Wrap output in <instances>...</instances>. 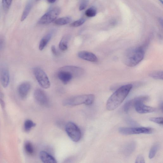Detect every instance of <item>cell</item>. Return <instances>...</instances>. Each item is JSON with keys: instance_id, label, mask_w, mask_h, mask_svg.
Returning <instances> with one entry per match:
<instances>
[{"instance_id": "cell-23", "label": "cell", "mask_w": 163, "mask_h": 163, "mask_svg": "<svg viewBox=\"0 0 163 163\" xmlns=\"http://www.w3.org/2000/svg\"><path fill=\"white\" fill-rule=\"evenodd\" d=\"M149 76L155 79L163 80V71L161 70L153 71L149 74Z\"/></svg>"}, {"instance_id": "cell-5", "label": "cell", "mask_w": 163, "mask_h": 163, "mask_svg": "<svg viewBox=\"0 0 163 163\" xmlns=\"http://www.w3.org/2000/svg\"><path fill=\"white\" fill-rule=\"evenodd\" d=\"M119 131L120 133L124 135L150 134L153 132L152 128L148 127H120L119 128Z\"/></svg>"}, {"instance_id": "cell-29", "label": "cell", "mask_w": 163, "mask_h": 163, "mask_svg": "<svg viewBox=\"0 0 163 163\" xmlns=\"http://www.w3.org/2000/svg\"><path fill=\"white\" fill-rule=\"evenodd\" d=\"M130 100H129L125 103L124 106V110L126 113H127L131 107H132Z\"/></svg>"}, {"instance_id": "cell-35", "label": "cell", "mask_w": 163, "mask_h": 163, "mask_svg": "<svg viewBox=\"0 0 163 163\" xmlns=\"http://www.w3.org/2000/svg\"><path fill=\"white\" fill-rule=\"evenodd\" d=\"M0 104L3 109H4L5 107V104L4 101L1 98H0Z\"/></svg>"}, {"instance_id": "cell-4", "label": "cell", "mask_w": 163, "mask_h": 163, "mask_svg": "<svg viewBox=\"0 0 163 163\" xmlns=\"http://www.w3.org/2000/svg\"><path fill=\"white\" fill-rule=\"evenodd\" d=\"M149 99L148 96H144L138 97L130 100L132 106L135 107L137 113L140 114H145L153 113L157 110L156 108L146 106L144 104V103Z\"/></svg>"}, {"instance_id": "cell-8", "label": "cell", "mask_w": 163, "mask_h": 163, "mask_svg": "<svg viewBox=\"0 0 163 163\" xmlns=\"http://www.w3.org/2000/svg\"><path fill=\"white\" fill-rule=\"evenodd\" d=\"M60 12L61 9L59 7H55L50 10L40 19L38 23L43 25L52 23L56 19Z\"/></svg>"}, {"instance_id": "cell-20", "label": "cell", "mask_w": 163, "mask_h": 163, "mask_svg": "<svg viewBox=\"0 0 163 163\" xmlns=\"http://www.w3.org/2000/svg\"><path fill=\"white\" fill-rule=\"evenodd\" d=\"M72 20V18L69 17H64L56 19L54 23L57 25L63 26L69 23Z\"/></svg>"}, {"instance_id": "cell-12", "label": "cell", "mask_w": 163, "mask_h": 163, "mask_svg": "<svg viewBox=\"0 0 163 163\" xmlns=\"http://www.w3.org/2000/svg\"><path fill=\"white\" fill-rule=\"evenodd\" d=\"M60 70H64L69 71L73 77H78L82 76L84 73V70L80 67L73 66H67L61 68Z\"/></svg>"}, {"instance_id": "cell-33", "label": "cell", "mask_w": 163, "mask_h": 163, "mask_svg": "<svg viewBox=\"0 0 163 163\" xmlns=\"http://www.w3.org/2000/svg\"><path fill=\"white\" fill-rule=\"evenodd\" d=\"M5 46V41L3 38L0 37V50L3 49Z\"/></svg>"}, {"instance_id": "cell-32", "label": "cell", "mask_w": 163, "mask_h": 163, "mask_svg": "<svg viewBox=\"0 0 163 163\" xmlns=\"http://www.w3.org/2000/svg\"><path fill=\"white\" fill-rule=\"evenodd\" d=\"M127 123L130 125L133 126H138V123L134 120L130 119L128 118L126 119Z\"/></svg>"}, {"instance_id": "cell-17", "label": "cell", "mask_w": 163, "mask_h": 163, "mask_svg": "<svg viewBox=\"0 0 163 163\" xmlns=\"http://www.w3.org/2000/svg\"><path fill=\"white\" fill-rule=\"evenodd\" d=\"M52 35L53 33L50 32L44 36L40 40L39 47L40 50L42 51L45 48L52 38Z\"/></svg>"}, {"instance_id": "cell-3", "label": "cell", "mask_w": 163, "mask_h": 163, "mask_svg": "<svg viewBox=\"0 0 163 163\" xmlns=\"http://www.w3.org/2000/svg\"><path fill=\"white\" fill-rule=\"evenodd\" d=\"M95 98L94 95L92 94L79 95L65 99L63 104L66 107H74L82 104L89 106L93 104Z\"/></svg>"}, {"instance_id": "cell-18", "label": "cell", "mask_w": 163, "mask_h": 163, "mask_svg": "<svg viewBox=\"0 0 163 163\" xmlns=\"http://www.w3.org/2000/svg\"><path fill=\"white\" fill-rule=\"evenodd\" d=\"M33 5L32 1H29L27 4L22 16L21 21L23 22L26 19L29 15Z\"/></svg>"}, {"instance_id": "cell-10", "label": "cell", "mask_w": 163, "mask_h": 163, "mask_svg": "<svg viewBox=\"0 0 163 163\" xmlns=\"http://www.w3.org/2000/svg\"><path fill=\"white\" fill-rule=\"evenodd\" d=\"M0 80L4 88L8 86L10 82V73L8 68L6 66L3 65L0 70Z\"/></svg>"}, {"instance_id": "cell-27", "label": "cell", "mask_w": 163, "mask_h": 163, "mask_svg": "<svg viewBox=\"0 0 163 163\" xmlns=\"http://www.w3.org/2000/svg\"><path fill=\"white\" fill-rule=\"evenodd\" d=\"M86 20L82 18L77 20L70 24V26L73 27H77L82 25L85 22Z\"/></svg>"}, {"instance_id": "cell-13", "label": "cell", "mask_w": 163, "mask_h": 163, "mask_svg": "<svg viewBox=\"0 0 163 163\" xmlns=\"http://www.w3.org/2000/svg\"><path fill=\"white\" fill-rule=\"evenodd\" d=\"M78 56L80 58L92 62H96L98 61L97 56L94 53L86 51L79 52Z\"/></svg>"}, {"instance_id": "cell-26", "label": "cell", "mask_w": 163, "mask_h": 163, "mask_svg": "<svg viewBox=\"0 0 163 163\" xmlns=\"http://www.w3.org/2000/svg\"><path fill=\"white\" fill-rule=\"evenodd\" d=\"M13 0H2V5L5 12H7L11 5Z\"/></svg>"}, {"instance_id": "cell-7", "label": "cell", "mask_w": 163, "mask_h": 163, "mask_svg": "<svg viewBox=\"0 0 163 163\" xmlns=\"http://www.w3.org/2000/svg\"><path fill=\"white\" fill-rule=\"evenodd\" d=\"M66 133L72 141L77 142L81 139V132L79 127L73 122H69L65 126Z\"/></svg>"}, {"instance_id": "cell-37", "label": "cell", "mask_w": 163, "mask_h": 163, "mask_svg": "<svg viewBox=\"0 0 163 163\" xmlns=\"http://www.w3.org/2000/svg\"><path fill=\"white\" fill-rule=\"evenodd\" d=\"M37 1H39V0H36Z\"/></svg>"}, {"instance_id": "cell-2", "label": "cell", "mask_w": 163, "mask_h": 163, "mask_svg": "<svg viewBox=\"0 0 163 163\" xmlns=\"http://www.w3.org/2000/svg\"><path fill=\"white\" fill-rule=\"evenodd\" d=\"M144 55V50L142 47L131 49L128 51L125 56V64L129 67H135L143 60Z\"/></svg>"}, {"instance_id": "cell-22", "label": "cell", "mask_w": 163, "mask_h": 163, "mask_svg": "<svg viewBox=\"0 0 163 163\" xmlns=\"http://www.w3.org/2000/svg\"><path fill=\"white\" fill-rule=\"evenodd\" d=\"M36 124L32 120L30 119L26 120L24 123V129L26 132H29L36 126Z\"/></svg>"}, {"instance_id": "cell-16", "label": "cell", "mask_w": 163, "mask_h": 163, "mask_svg": "<svg viewBox=\"0 0 163 163\" xmlns=\"http://www.w3.org/2000/svg\"><path fill=\"white\" fill-rule=\"evenodd\" d=\"M136 148V144L134 141L128 143L123 147L122 151L123 154L125 156H130L135 151Z\"/></svg>"}, {"instance_id": "cell-11", "label": "cell", "mask_w": 163, "mask_h": 163, "mask_svg": "<svg viewBox=\"0 0 163 163\" xmlns=\"http://www.w3.org/2000/svg\"><path fill=\"white\" fill-rule=\"evenodd\" d=\"M31 87L30 83L24 82L20 84L18 87V93L19 97L24 100L27 98Z\"/></svg>"}, {"instance_id": "cell-25", "label": "cell", "mask_w": 163, "mask_h": 163, "mask_svg": "<svg viewBox=\"0 0 163 163\" xmlns=\"http://www.w3.org/2000/svg\"><path fill=\"white\" fill-rule=\"evenodd\" d=\"M159 145L158 144H155L153 146L150 150L149 154V158L150 159L154 158L155 156L158 151Z\"/></svg>"}, {"instance_id": "cell-28", "label": "cell", "mask_w": 163, "mask_h": 163, "mask_svg": "<svg viewBox=\"0 0 163 163\" xmlns=\"http://www.w3.org/2000/svg\"><path fill=\"white\" fill-rule=\"evenodd\" d=\"M149 120L157 124L160 125H163V118L162 117L151 118L149 119Z\"/></svg>"}, {"instance_id": "cell-14", "label": "cell", "mask_w": 163, "mask_h": 163, "mask_svg": "<svg viewBox=\"0 0 163 163\" xmlns=\"http://www.w3.org/2000/svg\"><path fill=\"white\" fill-rule=\"evenodd\" d=\"M59 79L65 85L67 84L72 79L73 77L69 71L60 70L58 73Z\"/></svg>"}, {"instance_id": "cell-19", "label": "cell", "mask_w": 163, "mask_h": 163, "mask_svg": "<svg viewBox=\"0 0 163 163\" xmlns=\"http://www.w3.org/2000/svg\"><path fill=\"white\" fill-rule=\"evenodd\" d=\"M70 37L69 36L66 35L63 37L61 40L59 45V48L61 50L65 51L67 49L68 43Z\"/></svg>"}, {"instance_id": "cell-24", "label": "cell", "mask_w": 163, "mask_h": 163, "mask_svg": "<svg viewBox=\"0 0 163 163\" xmlns=\"http://www.w3.org/2000/svg\"><path fill=\"white\" fill-rule=\"evenodd\" d=\"M97 10L94 6H92L88 9L86 12V15L89 17H93L96 16Z\"/></svg>"}, {"instance_id": "cell-30", "label": "cell", "mask_w": 163, "mask_h": 163, "mask_svg": "<svg viewBox=\"0 0 163 163\" xmlns=\"http://www.w3.org/2000/svg\"><path fill=\"white\" fill-rule=\"evenodd\" d=\"M88 3L87 0H83V1L81 3L79 9L80 11H82L84 10L87 7Z\"/></svg>"}, {"instance_id": "cell-31", "label": "cell", "mask_w": 163, "mask_h": 163, "mask_svg": "<svg viewBox=\"0 0 163 163\" xmlns=\"http://www.w3.org/2000/svg\"><path fill=\"white\" fill-rule=\"evenodd\" d=\"M145 162L144 157L141 155H138L136 160V163H145Z\"/></svg>"}, {"instance_id": "cell-9", "label": "cell", "mask_w": 163, "mask_h": 163, "mask_svg": "<svg viewBox=\"0 0 163 163\" xmlns=\"http://www.w3.org/2000/svg\"><path fill=\"white\" fill-rule=\"evenodd\" d=\"M34 96L36 101L40 105L45 107L49 106L48 98L44 90L40 89H36L34 91Z\"/></svg>"}, {"instance_id": "cell-21", "label": "cell", "mask_w": 163, "mask_h": 163, "mask_svg": "<svg viewBox=\"0 0 163 163\" xmlns=\"http://www.w3.org/2000/svg\"><path fill=\"white\" fill-rule=\"evenodd\" d=\"M25 150L27 153L29 155H32L34 153V148L31 142L27 141L24 145Z\"/></svg>"}, {"instance_id": "cell-15", "label": "cell", "mask_w": 163, "mask_h": 163, "mask_svg": "<svg viewBox=\"0 0 163 163\" xmlns=\"http://www.w3.org/2000/svg\"><path fill=\"white\" fill-rule=\"evenodd\" d=\"M40 158L44 163H56L57 161L56 159L48 153L45 151H41L40 153Z\"/></svg>"}, {"instance_id": "cell-34", "label": "cell", "mask_w": 163, "mask_h": 163, "mask_svg": "<svg viewBox=\"0 0 163 163\" xmlns=\"http://www.w3.org/2000/svg\"><path fill=\"white\" fill-rule=\"evenodd\" d=\"M51 49H52V52L55 55H57V52L56 47L55 46H52L51 48Z\"/></svg>"}, {"instance_id": "cell-6", "label": "cell", "mask_w": 163, "mask_h": 163, "mask_svg": "<svg viewBox=\"0 0 163 163\" xmlns=\"http://www.w3.org/2000/svg\"><path fill=\"white\" fill-rule=\"evenodd\" d=\"M35 76L40 86L44 89L49 88L50 83L48 77L44 71L42 69L38 67L33 70Z\"/></svg>"}, {"instance_id": "cell-1", "label": "cell", "mask_w": 163, "mask_h": 163, "mask_svg": "<svg viewBox=\"0 0 163 163\" xmlns=\"http://www.w3.org/2000/svg\"><path fill=\"white\" fill-rule=\"evenodd\" d=\"M132 87V85L129 84L122 86L118 89L107 101V109L111 111L118 108L127 97Z\"/></svg>"}, {"instance_id": "cell-36", "label": "cell", "mask_w": 163, "mask_h": 163, "mask_svg": "<svg viewBox=\"0 0 163 163\" xmlns=\"http://www.w3.org/2000/svg\"><path fill=\"white\" fill-rule=\"evenodd\" d=\"M56 0H47L48 2L50 3H53L55 2Z\"/></svg>"}]
</instances>
